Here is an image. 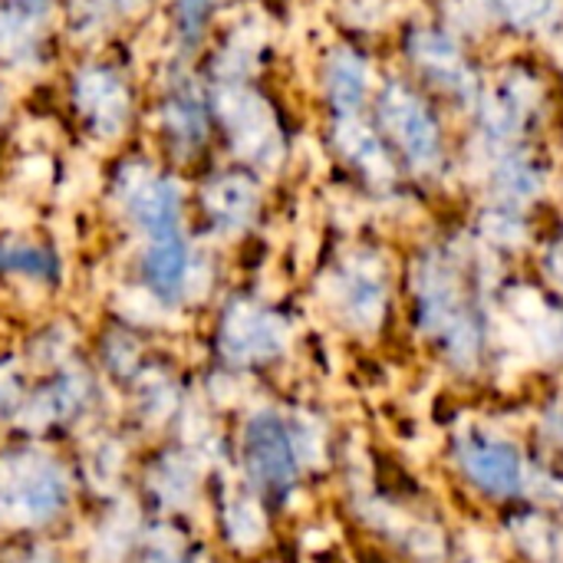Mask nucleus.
I'll use <instances>...</instances> for the list:
<instances>
[{
    "label": "nucleus",
    "mask_w": 563,
    "mask_h": 563,
    "mask_svg": "<svg viewBox=\"0 0 563 563\" xmlns=\"http://www.w3.org/2000/svg\"><path fill=\"white\" fill-rule=\"evenodd\" d=\"M297 343V320L284 300L238 274L188 336L201 393L221 412H231L254 389L280 386Z\"/></svg>",
    "instance_id": "1"
},
{
    "label": "nucleus",
    "mask_w": 563,
    "mask_h": 563,
    "mask_svg": "<svg viewBox=\"0 0 563 563\" xmlns=\"http://www.w3.org/2000/svg\"><path fill=\"white\" fill-rule=\"evenodd\" d=\"M148 43L112 40L66 53L46 92L69 142L89 158H106L142 139Z\"/></svg>",
    "instance_id": "2"
},
{
    "label": "nucleus",
    "mask_w": 563,
    "mask_h": 563,
    "mask_svg": "<svg viewBox=\"0 0 563 563\" xmlns=\"http://www.w3.org/2000/svg\"><path fill=\"white\" fill-rule=\"evenodd\" d=\"M228 472L284 525L310 508L317 482L300 459L284 386L254 389L228 412Z\"/></svg>",
    "instance_id": "3"
},
{
    "label": "nucleus",
    "mask_w": 563,
    "mask_h": 563,
    "mask_svg": "<svg viewBox=\"0 0 563 563\" xmlns=\"http://www.w3.org/2000/svg\"><path fill=\"white\" fill-rule=\"evenodd\" d=\"M96 162L92 205L102 218L106 247L191 228L188 178L162 165L142 139Z\"/></svg>",
    "instance_id": "4"
},
{
    "label": "nucleus",
    "mask_w": 563,
    "mask_h": 563,
    "mask_svg": "<svg viewBox=\"0 0 563 563\" xmlns=\"http://www.w3.org/2000/svg\"><path fill=\"white\" fill-rule=\"evenodd\" d=\"M86 508L66 445L26 435L0 439V534L69 538Z\"/></svg>",
    "instance_id": "5"
},
{
    "label": "nucleus",
    "mask_w": 563,
    "mask_h": 563,
    "mask_svg": "<svg viewBox=\"0 0 563 563\" xmlns=\"http://www.w3.org/2000/svg\"><path fill=\"white\" fill-rule=\"evenodd\" d=\"M142 145L185 178L221 158L211 92L195 59L148 53Z\"/></svg>",
    "instance_id": "6"
},
{
    "label": "nucleus",
    "mask_w": 563,
    "mask_h": 563,
    "mask_svg": "<svg viewBox=\"0 0 563 563\" xmlns=\"http://www.w3.org/2000/svg\"><path fill=\"white\" fill-rule=\"evenodd\" d=\"M224 465L228 442H201L181 432L145 442L132 472V498L145 518L201 528L211 478Z\"/></svg>",
    "instance_id": "7"
},
{
    "label": "nucleus",
    "mask_w": 563,
    "mask_h": 563,
    "mask_svg": "<svg viewBox=\"0 0 563 563\" xmlns=\"http://www.w3.org/2000/svg\"><path fill=\"white\" fill-rule=\"evenodd\" d=\"M79 267L53 228L0 224V313L23 320L76 303Z\"/></svg>",
    "instance_id": "8"
},
{
    "label": "nucleus",
    "mask_w": 563,
    "mask_h": 563,
    "mask_svg": "<svg viewBox=\"0 0 563 563\" xmlns=\"http://www.w3.org/2000/svg\"><path fill=\"white\" fill-rule=\"evenodd\" d=\"M115 416V396L109 383L99 376L86 353L36 373L26 389L23 412L16 419L13 435L43 439L53 445H73L89 429L102 426Z\"/></svg>",
    "instance_id": "9"
},
{
    "label": "nucleus",
    "mask_w": 563,
    "mask_h": 563,
    "mask_svg": "<svg viewBox=\"0 0 563 563\" xmlns=\"http://www.w3.org/2000/svg\"><path fill=\"white\" fill-rule=\"evenodd\" d=\"M205 399L188 340H162L115 393V419L145 445L181 432Z\"/></svg>",
    "instance_id": "10"
},
{
    "label": "nucleus",
    "mask_w": 563,
    "mask_h": 563,
    "mask_svg": "<svg viewBox=\"0 0 563 563\" xmlns=\"http://www.w3.org/2000/svg\"><path fill=\"white\" fill-rule=\"evenodd\" d=\"M208 92L218 132V155L247 165L274 181L287 168L290 132L277 99L264 86V76L211 79Z\"/></svg>",
    "instance_id": "11"
},
{
    "label": "nucleus",
    "mask_w": 563,
    "mask_h": 563,
    "mask_svg": "<svg viewBox=\"0 0 563 563\" xmlns=\"http://www.w3.org/2000/svg\"><path fill=\"white\" fill-rule=\"evenodd\" d=\"M271 205V178L238 165L231 158H214L208 168L188 178V221L191 231L228 254L238 257L241 247L261 238Z\"/></svg>",
    "instance_id": "12"
},
{
    "label": "nucleus",
    "mask_w": 563,
    "mask_h": 563,
    "mask_svg": "<svg viewBox=\"0 0 563 563\" xmlns=\"http://www.w3.org/2000/svg\"><path fill=\"white\" fill-rule=\"evenodd\" d=\"M412 294L419 330L442 350V356L459 373L478 369L485 353V323L465 294L459 264L442 251H432L416 267Z\"/></svg>",
    "instance_id": "13"
},
{
    "label": "nucleus",
    "mask_w": 563,
    "mask_h": 563,
    "mask_svg": "<svg viewBox=\"0 0 563 563\" xmlns=\"http://www.w3.org/2000/svg\"><path fill=\"white\" fill-rule=\"evenodd\" d=\"M284 521L244 488L228 465L214 472L208 501L201 511V534L224 563H267L284 534Z\"/></svg>",
    "instance_id": "14"
},
{
    "label": "nucleus",
    "mask_w": 563,
    "mask_h": 563,
    "mask_svg": "<svg viewBox=\"0 0 563 563\" xmlns=\"http://www.w3.org/2000/svg\"><path fill=\"white\" fill-rule=\"evenodd\" d=\"M389 267L383 254L369 247L343 251L317 277V303L323 317L346 336L369 340L383 330L389 317Z\"/></svg>",
    "instance_id": "15"
},
{
    "label": "nucleus",
    "mask_w": 563,
    "mask_h": 563,
    "mask_svg": "<svg viewBox=\"0 0 563 563\" xmlns=\"http://www.w3.org/2000/svg\"><path fill=\"white\" fill-rule=\"evenodd\" d=\"M66 53L69 49L56 26V7L0 0V76L30 96L49 86Z\"/></svg>",
    "instance_id": "16"
},
{
    "label": "nucleus",
    "mask_w": 563,
    "mask_h": 563,
    "mask_svg": "<svg viewBox=\"0 0 563 563\" xmlns=\"http://www.w3.org/2000/svg\"><path fill=\"white\" fill-rule=\"evenodd\" d=\"M139 452H142V442L115 416L89 429L79 442H73L69 455H73L86 505L132 495V472H135Z\"/></svg>",
    "instance_id": "17"
},
{
    "label": "nucleus",
    "mask_w": 563,
    "mask_h": 563,
    "mask_svg": "<svg viewBox=\"0 0 563 563\" xmlns=\"http://www.w3.org/2000/svg\"><path fill=\"white\" fill-rule=\"evenodd\" d=\"M162 0H56V26L69 53L112 40H148Z\"/></svg>",
    "instance_id": "18"
},
{
    "label": "nucleus",
    "mask_w": 563,
    "mask_h": 563,
    "mask_svg": "<svg viewBox=\"0 0 563 563\" xmlns=\"http://www.w3.org/2000/svg\"><path fill=\"white\" fill-rule=\"evenodd\" d=\"M452 465L459 478L488 501H515L528 495L531 462L525 452L495 432H459L452 442Z\"/></svg>",
    "instance_id": "19"
},
{
    "label": "nucleus",
    "mask_w": 563,
    "mask_h": 563,
    "mask_svg": "<svg viewBox=\"0 0 563 563\" xmlns=\"http://www.w3.org/2000/svg\"><path fill=\"white\" fill-rule=\"evenodd\" d=\"M145 511L132 495L86 505L69 541L73 563H129L145 534Z\"/></svg>",
    "instance_id": "20"
},
{
    "label": "nucleus",
    "mask_w": 563,
    "mask_h": 563,
    "mask_svg": "<svg viewBox=\"0 0 563 563\" xmlns=\"http://www.w3.org/2000/svg\"><path fill=\"white\" fill-rule=\"evenodd\" d=\"M376 119L383 135L402 152L416 172H435L442 165V135L426 102L399 79L383 82L376 96Z\"/></svg>",
    "instance_id": "21"
},
{
    "label": "nucleus",
    "mask_w": 563,
    "mask_h": 563,
    "mask_svg": "<svg viewBox=\"0 0 563 563\" xmlns=\"http://www.w3.org/2000/svg\"><path fill=\"white\" fill-rule=\"evenodd\" d=\"M168 336H158L106 307H89V327H86V356L99 369V376L109 383L112 396L139 373V366L148 360V353Z\"/></svg>",
    "instance_id": "22"
},
{
    "label": "nucleus",
    "mask_w": 563,
    "mask_h": 563,
    "mask_svg": "<svg viewBox=\"0 0 563 563\" xmlns=\"http://www.w3.org/2000/svg\"><path fill=\"white\" fill-rule=\"evenodd\" d=\"M86 327H89V307H56L46 313H36L13 327V343L26 363V369L46 373L53 366H63L66 360L86 353Z\"/></svg>",
    "instance_id": "23"
},
{
    "label": "nucleus",
    "mask_w": 563,
    "mask_h": 563,
    "mask_svg": "<svg viewBox=\"0 0 563 563\" xmlns=\"http://www.w3.org/2000/svg\"><path fill=\"white\" fill-rule=\"evenodd\" d=\"M238 7V0H162L158 23L152 30L148 53L198 59L218 23Z\"/></svg>",
    "instance_id": "24"
},
{
    "label": "nucleus",
    "mask_w": 563,
    "mask_h": 563,
    "mask_svg": "<svg viewBox=\"0 0 563 563\" xmlns=\"http://www.w3.org/2000/svg\"><path fill=\"white\" fill-rule=\"evenodd\" d=\"M505 317L515 340L544 363L563 360V303L544 297L534 287H511L505 297Z\"/></svg>",
    "instance_id": "25"
},
{
    "label": "nucleus",
    "mask_w": 563,
    "mask_h": 563,
    "mask_svg": "<svg viewBox=\"0 0 563 563\" xmlns=\"http://www.w3.org/2000/svg\"><path fill=\"white\" fill-rule=\"evenodd\" d=\"M320 96L330 119L363 115L373 99V69L369 59L356 46H333L323 53L320 63Z\"/></svg>",
    "instance_id": "26"
},
{
    "label": "nucleus",
    "mask_w": 563,
    "mask_h": 563,
    "mask_svg": "<svg viewBox=\"0 0 563 563\" xmlns=\"http://www.w3.org/2000/svg\"><path fill=\"white\" fill-rule=\"evenodd\" d=\"M538 106V86L528 73L515 69L508 73L485 99H482V129L485 139L495 148H511L521 129L528 125V115Z\"/></svg>",
    "instance_id": "27"
},
{
    "label": "nucleus",
    "mask_w": 563,
    "mask_h": 563,
    "mask_svg": "<svg viewBox=\"0 0 563 563\" xmlns=\"http://www.w3.org/2000/svg\"><path fill=\"white\" fill-rule=\"evenodd\" d=\"M330 142L340 152V158H346V165L356 168L369 185H376V188L396 185V162L383 142V135L363 115L330 119Z\"/></svg>",
    "instance_id": "28"
},
{
    "label": "nucleus",
    "mask_w": 563,
    "mask_h": 563,
    "mask_svg": "<svg viewBox=\"0 0 563 563\" xmlns=\"http://www.w3.org/2000/svg\"><path fill=\"white\" fill-rule=\"evenodd\" d=\"M409 53L445 92H452L462 102H475L478 99V79H475L472 66L465 63L462 49L455 46V40L449 33L422 30L419 26L409 36Z\"/></svg>",
    "instance_id": "29"
},
{
    "label": "nucleus",
    "mask_w": 563,
    "mask_h": 563,
    "mask_svg": "<svg viewBox=\"0 0 563 563\" xmlns=\"http://www.w3.org/2000/svg\"><path fill=\"white\" fill-rule=\"evenodd\" d=\"M214 548L201 534L198 525L181 521H155L148 518L142 544L129 563H205Z\"/></svg>",
    "instance_id": "30"
},
{
    "label": "nucleus",
    "mask_w": 563,
    "mask_h": 563,
    "mask_svg": "<svg viewBox=\"0 0 563 563\" xmlns=\"http://www.w3.org/2000/svg\"><path fill=\"white\" fill-rule=\"evenodd\" d=\"M30 379H33V373L26 369V363L13 343V333L0 330V439L16 432V419L23 412Z\"/></svg>",
    "instance_id": "31"
},
{
    "label": "nucleus",
    "mask_w": 563,
    "mask_h": 563,
    "mask_svg": "<svg viewBox=\"0 0 563 563\" xmlns=\"http://www.w3.org/2000/svg\"><path fill=\"white\" fill-rule=\"evenodd\" d=\"M511 531V544L528 558L531 563H558L563 554V534L558 525L551 521V515L541 508L534 511H521L518 518L508 521Z\"/></svg>",
    "instance_id": "32"
},
{
    "label": "nucleus",
    "mask_w": 563,
    "mask_h": 563,
    "mask_svg": "<svg viewBox=\"0 0 563 563\" xmlns=\"http://www.w3.org/2000/svg\"><path fill=\"white\" fill-rule=\"evenodd\" d=\"M541 188H544L541 168L531 165L525 155L505 148V155L495 165V195H498L501 208H515L518 211L521 205L534 201L541 195Z\"/></svg>",
    "instance_id": "33"
},
{
    "label": "nucleus",
    "mask_w": 563,
    "mask_h": 563,
    "mask_svg": "<svg viewBox=\"0 0 563 563\" xmlns=\"http://www.w3.org/2000/svg\"><path fill=\"white\" fill-rule=\"evenodd\" d=\"M0 563H73V551L66 538L0 534Z\"/></svg>",
    "instance_id": "34"
},
{
    "label": "nucleus",
    "mask_w": 563,
    "mask_h": 563,
    "mask_svg": "<svg viewBox=\"0 0 563 563\" xmlns=\"http://www.w3.org/2000/svg\"><path fill=\"white\" fill-rule=\"evenodd\" d=\"M482 228H485V238L492 244H505V247H518L528 238V228H525V221H521V214L515 208H498V211L485 214Z\"/></svg>",
    "instance_id": "35"
},
{
    "label": "nucleus",
    "mask_w": 563,
    "mask_h": 563,
    "mask_svg": "<svg viewBox=\"0 0 563 563\" xmlns=\"http://www.w3.org/2000/svg\"><path fill=\"white\" fill-rule=\"evenodd\" d=\"M23 102H26V92L20 86H13L7 76H0V152L20 125Z\"/></svg>",
    "instance_id": "36"
},
{
    "label": "nucleus",
    "mask_w": 563,
    "mask_h": 563,
    "mask_svg": "<svg viewBox=\"0 0 563 563\" xmlns=\"http://www.w3.org/2000/svg\"><path fill=\"white\" fill-rule=\"evenodd\" d=\"M488 3L518 26H541L554 7V0H488Z\"/></svg>",
    "instance_id": "37"
},
{
    "label": "nucleus",
    "mask_w": 563,
    "mask_h": 563,
    "mask_svg": "<svg viewBox=\"0 0 563 563\" xmlns=\"http://www.w3.org/2000/svg\"><path fill=\"white\" fill-rule=\"evenodd\" d=\"M541 432H544V439L558 449L563 455V406H551L548 412H544V419H541Z\"/></svg>",
    "instance_id": "38"
},
{
    "label": "nucleus",
    "mask_w": 563,
    "mask_h": 563,
    "mask_svg": "<svg viewBox=\"0 0 563 563\" xmlns=\"http://www.w3.org/2000/svg\"><path fill=\"white\" fill-rule=\"evenodd\" d=\"M544 267H548V274H551V280L558 284L563 290V238L561 241H554L551 244V251H548V261H544Z\"/></svg>",
    "instance_id": "39"
}]
</instances>
